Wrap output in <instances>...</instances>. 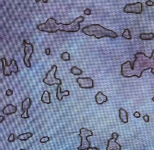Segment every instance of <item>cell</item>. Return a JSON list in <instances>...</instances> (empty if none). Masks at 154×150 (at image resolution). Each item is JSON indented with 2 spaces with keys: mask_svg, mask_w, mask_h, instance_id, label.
<instances>
[{
  "mask_svg": "<svg viewBox=\"0 0 154 150\" xmlns=\"http://www.w3.org/2000/svg\"><path fill=\"white\" fill-rule=\"evenodd\" d=\"M120 68L121 75L125 78L136 77L139 79L144 71L149 69H151L152 74H154V50L150 57L143 53H136L133 63L128 60L121 65Z\"/></svg>",
  "mask_w": 154,
  "mask_h": 150,
  "instance_id": "cell-1",
  "label": "cell"
},
{
  "mask_svg": "<svg viewBox=\"0 0 154 150\" xmlns=\"http://www.w3.org/2000/svg\"><path fill=\"white\" fill-rule=\"evenodd\" d=\"M84 21V16H80L69 24L57 23L54 18H50L46 22L37 25V29L41 32L50 33H57L58 31L65 33H75L80 30V23Z\"/></svg>",
  "mask_w": 154,
  "mask_h": 150,
  "instance_id": "cell-2",
  "label": "cell"
},
{
  "mask_svg": "<svg viewBox=\"0 0 154 150\" xmlns=\"http://www.w3.org/2000/svg\"><path fill=\"white\" fill-rule=\"evenodd\" d=\"M82 33L88 36H94L97 39H100L104 37H109L111 39L118 37L117 34L114 31L109 30L102 27L99 24H92L82 28Z\"/></svg>",
  "mask_w": 154,
  "mask_h": 150,
  "instance_id": "cell-3",
  "label": "cell"
},
{
  "mask_svg": "<svg viewBox=\"0 0 154 150\" xmlns=\"http://www.w3.org/2000/svg\"><path fill=\"white\" fill-rule=\"evenodd\" d=\"M58 67L57 65H53L52 68L47 73L45 78H44L42 81L48 86H53L54 84H57L58 86H61L62 84V80L60 79L56 78V74Z\"/></svg>",
  "mask_w": 154,
  "mask_h": 150,
  "instance_id": "cell-4",
  "label": "cell"
},
{
  "mask_svg": "<svg viewBox=\"0 0 154 150\" xmlns=\"http://www.w3.org/2000/svg\"><path fill=\"white\" fill-rule=\"evenodd\" d=\"M1 61L2 63L3 72L5 76H10L12 72H14V74L19 72V68L16 60L11 59L9 65H7V60L5 58H1Z\"/></svg>",
  "mask_w": 154,
  "mask_h": 150,
  "instance_id": "cell-5",
  "label": "cell"
},
{
  "mask_svg": "<svg viewBox=\"0 0 154 150\" xmlns=\"http://www.w3.org/2000/svg\"><path fill=\"white\" fill-rule=\"evenodd\" d=\"M78 136L81 138V145L78 148V149L79 150L88 149V148L91 146V144L88 140V138L93 136V132L83 127L80 130V134Z\"/></svg>",
  "mask_w": 154,
  "mask_h": 150,
  "instance_id": "cell-6",
  "label": "cell"
},
{
  "mask_svg": "<svg viewBox=\"0 0 154 150\" xmlns=\"http://www.w3.org/2000/svg\"><path fill=\"white\" fill-rule=\"evenodd\" d=\"M23 45H24V56L23 62L27 68L32 67V63L30 59L34 51V47L32 43H28L25 40H23Z\"/></svg>",
  "mask_w": 154,
  "mask_h": 150,
  "instance_id": "cell-7",
  "label": "cell"
},
{
  "mask_svg": "<svg viewBox=\"0 0 154 150\" xmlns=\"http://www.w3.org/2000/svg\"><path fill=\"white\" fill-rule=\"evenodd\" d=\"M143 10V4L140 2L127 4L124 8V12L125 13L141 14Z\"/></svg>",
  "mask_w": 154,
  "mask_h": 150,
  "instance_id": "cell-8",
  "label": "cell"
},
{
  "mask_svg": "<svg viewBox=\"0 0 154 150\" xmlns=\"http://www.w3.org/2000/svg\"><path fill=\"white\" fill-rule=\"evenodd\" d=\"M119 137V134L116 132L112 133L111 138L108 141L107 145L106 147V150H120L122 149V146L117 142V138Z\"/></svg>",
  "mask_w": 154,
  "mask_h": 150,
  "instance_id": "cell-9",
  "label": "cell"
},
{
  "mask_svg": "<svg viewBox=\"0 0 154 150\" xmlns=\"http://www.w3.org/2000/svg\"><path fill=\"white\" fill-rule=\"evenodd\" d=\"M76 82L83 89H93L95 86L94 81L89 77H78Z\"/></svg>",
  "mask_w": 154,
  "mask_h": 150,
  "instance_id": "cell-10",
  "label": "cell"
},
{
  "mask_svg": "<svg viewBox=\"0 0 154 150\" xmlns=\"http://www.w3.org/2000/svg\"><path fill=\"white\" fill-rule=\"evenodd\" d=\"M32 105V99L30 98L27 97L21 102V107L23 110V113L21 115V117L23 119L29 118V115L28 113V109Z\"/></svg>",
  "mask_w": 154,
  "mask_h": 150,
  "instance_id": "cell-11",
  "label": "cell"
},
{
  "mask_svg": "<svg viewBox=\"0 0 154 150\" xmlns=\"http://www.w3.org/2000/svg\"><path fill=\"white\" fill-rule=\"evenodd\" d=\"M70 95V91H62L61 88L60 86H58L56 88V97L57 99L60 101H62L64 97H69Z\"/></svg>",
  "mask_w": 154,
  "mask_h": 150,
  "instance_id": "cell-12",
  "label": "cell"
},
{
  "mask_svg": "<svg viewBox=\"0 0 154 150\" xmlns=\"http://www.w3.org/2000/svg\"><path fill=\"white\" fill-rule=\"evenodd\" d=\"M3 113L6 115H10L16 113L17 108L13 104H8L3 109Z\"/></svg>",
  "mask_w": 154,
  "mask_h": 150,
  "instance_id": "cell-13",
  "label": "cell"
},
{
  "mask_svg": "<svg viewBox=\"0 0 154 150\" xmlns=\"http://www.w3.org/2000/svg\"><path fill=\"white\" fill-rule=\"evenodd\" d=\"M95 101L98 105H102L108 101V97L104 95L101 91L98 92L95 96Z\"/></svg>",
  "mask_w": 154,
  "mask_h": 150,
  "instance_id": "cell-14",
  "label": "cell"
},
{
  "mask_svg": "<svg viewBox=\"0 0 154 150\" xmlns=\"http://www.w3.org/2000/svg\"><path fill=\"white\" fill-rule=\"evenodd\" d=\"M119 118L122 123L127 124L128 123V114L125 109L123 108H120L119 109Z\"/></svg>",
  "mask_w": 154,
  "mask_h": 150,
  "instance_id": "cell-15",
  "label": "cell"
},
{
  "mask_svg": "<svg viewBox=\"0 0 154 150\" xmlns=\"http://www.w3.org/2000/svg\"><path fill=\"white\" fill-rule=\"evenodd\" d=\"M41 101L43 103L47 104H50L51 103V94L48 91H45L42 94L41 97Z\"/></svg>",
  "mask_w": 154,
  "mask_h": 150,
  "instance_id": "cell-16",
  "label": "cell"
},
{
  "mask_svg": "<svg viewBox=\"0 0 154 150\" xmlns=\"http://www.w3.org/2000/svg\"><path fill=\"white\" fill-rule=\"evenodd\" d=\"M139 38L141 40H152L154 39V34L152 33H142L139 36Z\"/></svg>",
  "mask_w": 154,
  "mask_h": 150,
  "instance_id": "cell-17",
  "label": "cell"
},
{
  "mask_svg": "<svg viewBox=\"0 0 154 150\" xmlns=\"http://www.w3.org/2000/svg\"><path fill=\"white\" fill-rule=\"evenodd\" d=\"M33 136L32 133H30V132H27V133H23V134H21L20 135H19L18 136V139L19 140L21 141H27V140L29 138H32V137Z\"/></svg>",
  "mask_w": 154,
  "mask_h": 150,
  "instance_id": "cell-18",
  "label": "cell"
},
{
  "mask_svg": "<svg viewBox=\"0 0 154 150\" xmlns=\"http://www.w3.org/2000/svg\"><path fill=\"white\" fill-rule=\"evenodd\" d=\"M122 36L123 38L125 39L131 40L132 39V36L131 34L130 30L128 28H126L125 30L124 31L123 33L122 34Z\"/></svg>",
  "mask_w": 154,
  "mask_h": 150,
  "instance_id": "cell-19",
  "label": "cell"
},
{
  "mask_svg": "<svg viewBox=\"0 0 154 150\" xmlns=\"http://www.w3.org/2000/svg\"><path fill=\"white\" fill-rule=\"evenodd\" d=\"M70 72L73 75H81L83 74V71L78 68L76 67V66H73L70 69Z\"/></svg>",
  "mask_w": 154,
  "mask_h": 150,
  "instance_id": "cell-20",
  "label": "cell"
},
{
  "mask_svg": "<svg viewBox=\"0 0 154 150\" xmlns=\"http://www.w3.org/2000/svg\"><path fill=\"white\" fill-rule=\"evenodd\" d=\"M61 57L63 61H69L70 60V54L68 52H64L61 54Z\"/></svg>",
  "mask_w": 154,
  "mask_h": 150,
  "instance_id": "cell-21",
  "label": "cell"
},
{
  "mask_svg": "<svg viewBox=\"0 0 154 150\" xmlns=\"http://www.w3.org/2000/svg\"><path fill=\"white\" fill-rule=\"evenodd\" d=\"M50 140V137L45 136V137H43V138H41L40 139V141H39V142H40V143H45L48 142Z\"/></svg>",
  "mask_w": 154,
  "mask_h": 150,
  "instance_id": "cell-22",
  "label": "cell"
},
{
  "mask_svg": "<svg viewBox=\"0 0 154 150\" xmlns=\"http://www.w3.org/2000/svg\"><path fill=\"white\" fill-rule=\"evenodd\" d=\"M15 134H13V133H11L9 135V138H8L7 141L8 142H13L15 141Z\"/></svg>",
  "mask_w": 154,
  "mask_h": 150,
  "instance_id": "cell-23",
  "label": "cell"
},
{
  "mask_svg": "<svg viewBox=\"0 0 154 150\" xmlns=\"http://www.w3.org/2000/svg\"><path fill=\"white\" fill-rule=\"evenodd\" d=\"M13 94V91L10 89H8L6 92V95L7 96V97H10V96L12 95Z\"/></svg>",
  "mask_w": 154,
  "mask_h": 150,
  "instance_id": "cell-24",
  "label": "cell"
},
{
  "mask_svg": "<svg viewBox=\"0 0 154 150\" xmlns=\"http://www.w3.org/2000/svg\"><path fill=\"white\" fill-rule=\"evenodd\" d=\"M146 6H149V7H151V6H153L154 5V3L152 0H147L146 2Z\"/></svg>",
  "mask_w": 154,
  "mask_h": 150,
  "instance_id": "cell-25",
  "label": "cell"
},
{
  "mask_svg": "<svg viewBox=\"0 0 154 150\" xmlns=\"http://www.w3.org/2000/svg\"><path fill=\"white\" fill-rule=\"evenodd\" d=\"M84 13L86 14V15H90L91 14V11L90 9H86L84 10Z\"/></svg>",
  "mask_w": 154,
  "mask_h": 150,
  "instance_id": "cell-26",
  "label": "cell"
},
{
  "mask_svg": "<svg viewBox=\"0 0 154 150\" xmlns=\"http://www.w3.org/2000/svg\"><path fill=\"white\" fill-rule=\"evenodd\" d=\"M143 119L145 122H146V123H148V122L149 121V116L148 115H144L143 116Z\"/></svg>",
  "mask_w": 154,
  "mask_h": 150,
  "instance_id": "cell-27",
  "label": "cell"
},
{
  "mask_svg": "<svg viewBox=\"0 0 154 150\" xmlns=\"http://www.w3.org/2000/svg\"><path fill=\"white\" fill-rule=\"evenodd\" d=\"M133 115H134V116L136 118H140V116H141V114L140 112H135V113H134Z\"/></svg>",
  "mask_w": 154,
  "mask_h": 150,
  "instance_id": "cell-28",
  "label": "cell"
},
{
  "mask_svg": "<svg viewBox=\"0 0 154 150\" xmlns=\"http://www.w3.org/2000/svg\"><path fill=\"white\" fill-rule=\"evenodd\" d=\"M45 53L47 55H50L51 54V50H50V48H47V49H46L45 51Z\"/></svg>",
  "mask_w": 154,
  "mask_h": 150,
  "instance_id": "cell-29",
  "label": "cell"
},
{
  "mask_svg": "<svg viewBox=\"0 0 154 150\" xmlns=\"http://www.w3.org/2000/svg\"><path fill=\"white\" fill-rule=\"evenodd\" d=\"M35 1H36V2H39L40 0H35ZM42 1H43L44 3H47L48 2V0H42Z\"/></svg>",
  "mask_w": 154,
  "mask_h": 150,
  "instance_id": "cell-30",
  "label": "cell"
},
{
  "mask_svg": "<svg viewBox=\"0 0 154 150\" xmlns=\"http://www.w3.org/2000/svg\"><path fill=\"white\" fill-rule=\"evenodd\" d=\"M0 118H1V121H0V122H1V123H2L3 121L5 119L4 117L3 116H0Z\"/></svg>",
  "mask_w": 154,
  "mask_h": 150,
  "instance_id": "cell-31",
  "label": "cell"
},
{
  "mask_svg": "<svg viewBox=\"0 0 154 150\" xmlns=\"http://www.w3.org/2000/svg\"><path fill=\"white\" fill-rule=\"evenodd\" d=\"M88 149H99V148H97V147H90L89 148H88Z\"/></svg>",
  "mask_w": 154,
  "mask_h": 150,
  "instance_id": "cell-32",
  "label": "cell"
},
{
  "mask_svg": "<svg viewBox=\"0 0 154 150\" xmlns=\"http://www.w3.org/2000/svg\"><path fill=\"white\" fill-rule=\"evenodd\" d=\"M152 101H153L154 102V97L152 98Z\"/></svg>",
  "mask_w": 154,
  "mask_h": 150,
  "instance_id": "cell-33",
  "label": "cell"
}]
</instances>
